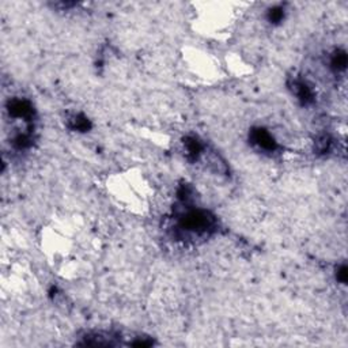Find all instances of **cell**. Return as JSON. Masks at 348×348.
<instances>
[{"instance_id": "cell-7", "label": "cell", "mask_w": 348, "mask_h": 348, "mask_svg": "<svg viewBox=\"0 0 348 348\" xmlns=\"http://www.w3.org/2000/svg\"><path fill=\"white\" fill-rule=\"evenodd\" d=\"M70 128L74 130H79V132H86L92 128V124L87 117L83 114H76L70 118Z\"/></svg>"}, {"instance_id": "cell-2", "label": "cell", "mask_w": 348, "mask_h": 348, "mask_svg": "<svg viewBox=\"0 0 348 348\" xmlns=\"http://www.w3.org/2000/svg\"><path fill=\"white\" fill-rule=\"evenodd\" d=\"M252 144L264 152H272L278 148V143L274 136L264 128H253L249 135Z\"/></svg>"}, {"instance_id": "cell-1", "label": "cell", "mask_w": 348, "mask_h": 348, "mask_svg": "<svg viewBox=\"0 0 348 348\" xmlns=\"http://www.w3.org/2000/svg\"><path fill=\"white\" fill-rule=\"evenodd\" d=\"M180 230L203 236L215 228V216L200 208H189L178 219Z\"/></svg>"}, {"instance_id": "cell-8", "label": "cell", "mask_w": 348, "mask_h": 348, "mask_svg": "<svg viewBox=\"0 0 348 348\" xmlns=\"http://www.w3.org/2000/svg\"><path fill=\"white\" fill-rule=\"evenodd\" d=\"M32 142H33L32 135L28 134V132H24V134H16V135L14 136V139H12V144H14L16 148L24 150V148H28V147L32 146Z\"/></svg>"}, {"instance_id": "cell-5", "label": "cell", "mask_w": 348, "mask_h": 348, "mask_svg": "<svg viewBox=\"0 0 348 348\" xmlns=\"http://www.w3.org/2000/svg\"><path fill=\"white\" fill-rule=\"evenodd\" d=\"M185 151H186V156L188 160H198V156L202 155V151H203V144L202 142L194 138V136H189L184 140Z\"/></svg>"}, {"instance_id": "cell-11", "label": "cell", "mask_w": 348, "mask_h": 348, "mask_svg": "<svg viewBox=\"0 0 348 348\" xmlns=\"http://www.w3.org/2000/svg\"><path fill=\"white\" fill-rule=\"evenodd\" d=\"M336 278H338V280L340 282V283L346 284V282H347V266H346V264H342V266H338Z\"/></svg>"}, {"instance_id": "cell-10", "label": "cell", "mask_w": 348, "mask_h": 348, "mask_svg": "<svg viewBox=\"0 0 348 348\" xmlns=\"http://www.w3.org/2000/svg\"><path fill=\"white\" fill-rule=\"evenodd\" d=\"M330 143L332 142H330L328 136H321L318 140L316 142V150L320 154H325L326 151L330 150Z\"/></svg>"}, {"instance_id": "cell-9", "label": "cell", "mask_w": 348, "mask_h": 348, "mask_svg": "<svg viewBox=\"0 0 348 348\" xmlns=\"http://www.w3.org/2000/svg\"><path fill=\"white\" fill-rule=\"evenodd\" d=\"M284 18V10L282 7H274L268 11V20L271 24H279Z\"/></svg>"}, {"instance_id": "cell-4", "label": "cell", "mask_w": 348, "mask_h": 348, "mask_svg": "<svg viewBox=\"0 0 348 348\" xmlns=\"http://www.w3.org/2000/svg\"><path fill=\"white\" fill-rule=\"evenodd\" d=\"M291 87H292V92H294L295 97L298 98V101H300V104L309 105V104H312V102L314 101L313 90H312L309 87V84H306L304 80L294 79L292 83H291Z\"/></svg>"}, {"instance_id": "cell-6", "label": "cell", "mask_w": 348, "mask_h": 348, "mask_svg": "<svg viewBox=\"0 0 348 348\" xmlns=\"http://www.w3.org/2000/svg\"><path fill=\"white\" fill-rule=\"evenodd\" d=\"M329 64H330V68L334 70V72H342L347 67V54L344 50H340L338 49L332 56H330V60H329Z\"/></svg>"}, {"instance_id": "cell-3", "label": "cell", "mask_w": 348, "mask_h": 348, "mask_svg": "<svg viewBox=\"0 0 348 348\" xmlns=\"http://www.w3.org/2000/svg\"><path fill=\"white\" fill-rule=\"evenodd\" d=\"M7 110L11 116L15 118H24V120H32L34 116L33 105L28 100L24 98H12L7 104Z\"/></svg>"}]
</instances>
